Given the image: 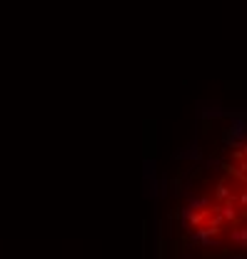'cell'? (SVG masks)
Masks as SVG:
<instances>
[{
    "mask_svg": "<svg viewBox=\"0 0 247 259\" xmlns=\"http://www.w3.org/2000/svg\"><path fill=\"white\" fill-rule=\"evenodd\" d=\"M178 190V239L195 259H247V125L202 150Z\"/></svg>",
    "mask_w": 247,
    "mask_h": 259,
    "instance_id": "cell-1",
    "label": "cell"
}]
</instances>
